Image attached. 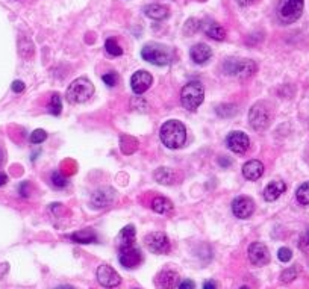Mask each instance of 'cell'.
<instances>
[{"label":"cell","mask_w":309,"mask_h":289,"mask_svg":"<svg viewBox=\"0 0 309 289\" xmlns=\"http://www.w3.org/2000/svg\"><path fill=\"white\" fill-rule=\"evenodd\" d=\"M11 88H12L14 92H23V91H25V83H23L21 81H14Z\"/></svg>","instance_id":"40"},{"label":"cell","mask_w":309,"mask_h":289,"mask_svg":"<svg viewBox=\"0 0 309 289\" xmlns=\"http://www.w3.org/2000/svg\"><path fill=\"white\" fill-rule=\"evenodd\" d=\"M226 75L246 79L256 71V64L250 59H229L224 62Z\"/></svg>","instance_id":"7"},{"label":"cell","mask_w":309,"mask_h":289,"mask_svg":"<svg viewBox=\"0 0 309 289\" xmlns=\"http://www.w3.org/2000/svg\"><path fill=\"white\" fill-rule=\"evenodd\" d=\"M120 149L125 155H132L138 149V141L133 136L123 135L120 139Z\"/></svg>","instance_id":"25"},{"label":"cell","mask_w":309,"mask_h":289,"mask_svg":"<svg viewBox=\"0 0 309 289\" xmlns=\"http://www.w3.org/2000/svg\"><path fill=\"white\" fill-rule=\"evenodd\" d=\"M135 238H136V230H135V226L129 224L126 227H123L120 230L117 236V243H118V247L120 248H126V247H132L133 243H135Z\"/></svg>","instance_id":"20"},{"label":"cell","mask_w":309,"mask_h":289,"mask_svg":"<svg viewBox=\"0 0 309 289\" xmlns=\"http://www.w3.org/2000/svg\"><path fill=\"white\" fill-rule=\"evenodd\" d=\"M155 179L162 185H172L175 182V174L170 168H159L155 173Z\"/></svg>","instance_id":"26"},{"label":"cell","mask_w":309,"mask_h":289,"mask_svg":"<svg viewBox=\"0 0 309 289\" xmlns=\"http://www.w3.org/2000/svg\"><path fill=\"white\" fill-rule=\"evenodd\" d=\"M236 2H238V5H241V6H247V5L253 3L255 0H236Z\"/></svg>","instance_id":"44"},{"label":"cell","mask_w":309,"mask_h":289,"mask_svg":"<svg viewBox=\"0 0 309 289\" xmlns=\"http://www.w3.org/2000/svg\"><path fill=\"white\" fill-rule=\"evenodd\" d=\"M152 209L158 213H170L173 210V203L165 197H155L152 202Z\"/></svg>","instance_id":"23"},{"label":"cell","mask_w":309,"mask_h":289,"mask_svg":"<svg viewBox=\"0 0 309 289\" xmlns=\"http://www.w3.org/2000/svg\"><path fill=\"white\" fill-rule=\"evenodd\" d=\"M236 112H238V109H236V105H232V103H229V105H220V106L217 108V114H219L221 118L232 117V115H235Z\"/></svg>","instance_id":"30"},{"label":"cell","mask_w":309,"mask_h":289,"mask_svg":"<svg viewBox=\"0 0 309 289\" xmlns=\"http://www.w3.org/2000/svg\"><path fill=\"white\" fill-rule=\"evenodd\" d=\"M177 289H196V283H194L193 280H183V282L177 286Z\"/></svg>","instance_id":"39"},{"label":"cell","mask_w":309,"mask_h":289,"mask_svg":"<svg viewBox=\"0 0 309 289\" xmlns=\"http://www.w3.org/2000/svg\"><path fill=\"white\" fill-rule=\"evenodd\" d=\"M8 182V176L5 173H0V186H3Z\"/></svg>","instance_id":"43"},{"label":"cell","mask_w":309,"mask_h":289,"mask_svg":"<svg viewBox=\"0 0 309 289\" xmlns=\"http://www.w3.org/2000/svg\"><path fill=\"white\" fill-rule=\"evenodd\" d=\"M105 50L111 55V56H120L123 53V49L120 47L114 38H108L106 42H105Z\"/></svg>","instance_id":"28"},{"label":"cell","mask_w":309,"mask_h":289,"mask_svg":"<svg viewBox=\"0 0 309 289\" xmlns=\"http://www.w3.org/2000/svg\"><path fill=\"white\" fill-rule=\"evenodd\" d=\"M205 32L209 38L217 40V41H223L226 38V31L221 25H219V23H211V25H208Z\"/></svg>","instance_id":"24"},{"label":"cell","mask_w":309,"mask_h":289,"mask_svg":"<svg viewBox=\"0 0 309 289\" xmlns=\"http://www.w3.org/2000/svg\"><path fill=\"white\" fill-rule=\"evenodd\" d=\"M219 162H220V165H221V166H227V165H232V161H230V159H227V161H226V159H224V156H221V158L219 159Z\"/></svg>","instance_id":"42"},{"label":"cell","mask_w":309,"mask_h":289,"mask_svg":"<svg viewBox=\"0 0 309 289\" xmlns=\"http://www.w3.org/2000/svg\"><path fill=\"white\" fill-rule=\"evenodd\" d=\"M144 14L149 17V18H153V20H164L169 17V9L162 6V5H149L144 8Z\"/></svg>","instance_id":"22"},{"label":"cell","mask_w":309,"mask_h":289,"mask_svg":"<svg viewBox=\"0 0 309 289\" xmlns=\"http://www.w3.org/2000/svg\"><path fill=\"white\" fill-rule=\"evenodd\" d=\"M203 289H217V283L214 280H208L203 283Z\"/></svg>","instance_id":"41"},{"label":"cell","mask_w":309,"mask_h":289,"mask_svg":"<svg viewBox=\"0 0 309 289\" xmlns=\"http://www.w3.org/2000/svg\"><path fill=\"white\" fill-rule=\"evenodd\" d=\"M189 55H191V59L196 64H205L206 61L211 59L212 50H211V47L208 44L199 42V44H196V45L191 47V52H189Z\"/></svg>","instance_id":"18"},{"label":"cell","mask_w":309,"mask_h":289,"mask_svg":"<svg viewBox=\"0 0 309 289\" xmlns=\"http://www.w3.org/2000/svg\"><path fill=\"white\" fill-rule=\"evenodd\" d=\"M18 192H20V196H23V197H29L31 183L29 182H21V185L18 186Z\"/></svg>","instance_id":"38"},{"label":"cell","mask_w":309,"mask_h":289,"mask_svg":"<svg viewBox=\"0 0 309 289\" xmlns=\"http://www.w3.org/2000/svg\"><path fill=\"white\" fill-rule=\"evenodd\" d=\"M285 191H287V185H285V182H282V180H273L264 189V199L267 202H274V200H277L283 194Z\"/></svg>","instance_id":"19"},{"label":"cell","mask_w":309,"mask_h":289,"mask_svg":"<svg viewBox=\"0 0 309 289\" xmlns=\"http://www.w3.org/2000/svg\"><path fill=\"white\" fill-rule=\"evenodd\" d=\"M114 199H115V191L114 189H111V188H100V189H97L92 194L91 205H92V207H96V209H102V207L109 206L114 202Z\"/></svg>","instance_id":"15"},{"label":"cell","mask_w":309,"mask_h":289,"mask_svg":"<svg viewBox=\"0 0 309 289\" xmlns=\"http://www.w3.org/2000/svg\"><path fill=\"white\" fill-rule=\"evenodd\" d=\"M45 138H47V133L43 129H37L31 133V142L32 144H41V142L45 141Z\"/></svg>","instance_id":"36"},{"label":"cell","mask_w":309,"mask_h":289,"mask_svg":"<svg viewBox=\"0 0 309 289\" xmlns=\"http://www.w3.org/2000/svg\"><path fill=\"white\" fill-rule=\"evenodd\" d=\"M2 162H3V153H2V150H0V165H2Z\"/></svg>","instance_id":"46"},{"label":"cell","mask_w":309,"mask_h":289,"mask_svg":"<svg viewBox=\"0 0 309 289\" xmlns=\"http://www.w3.org/2000/svg\"><path fill=\"white\" fill-rule=\"evenodd\" d=\"M247 256L255 267H264L270 262V251L263 243H252L247 248Z\"/></svg>","instance_id":"10"},{"label":"cell","mask_w":309,"mask_h":289,"mask_svg":"<svg viewBox=\"0 0 309 289\" xmlns=\"http://www.w3.org/2000/svg\"><path fill=\"white\" fill-rule=\"evenodd\" d=\"M92 94H94L92 83L87 78H79L70 83V86L67 88V92H65V97L70 103L78 105V103L87 102Z\"/></svg>","instance_id":"3"},{"label":"cell","mask_w":309,"mask_h":289,"mask_svg":"<svg viewBox=\"0 0 309 289\" xmlns=\"http://www.w3.org/2000/svg\"><path fill=\"white\" fill-rule=\"evenodd\" d=\"M296 197H297V202L303 206H308L309 205V182H305L302 183L297 191H296Z\"/></svg>","instance_id":"27"},{"label":"cell","mask_w":309,"mask_h":289,"mask_svg":"<svg viewBox=\"0 0 309 289\" xmlns=\"http://www.w3.org/2000/svg\"><path fill=\"white\" fill-rule=\"evenodd\" d=\"M232 212L236 218L246 220V218H249V216H252V213L255 212V202L246 196L236 197L232 202Z\"/></svg>","instance_id":"12"},{"label":"cell","mask_w":309,"mask_h":289,"mask_svg":"<svg viewBox=\"0 0 309 289\" xmlns=\"http://www.w3.org/2000/svg\"><path fill=\"white\" fill-rule=\"evenodd\" d=\"M299 248H300L303 253L309 254V229L300 236V239H299Z\"/></svg>","instance_id":"35"},{"label":"cell","mask_w":309,"mask_h":289,"mask_svg":"<svg viewBox=\"0 0 309 289\" xmlns=\"http://www.w3.org/2000/svg\"><path fill=\"white\" fill-rule=\"evenodd\" d=\"M303 5H305L303 0H280L277 15L283 23L290 25V23H294L296 20L300 18Z\"/></svg>","instance_id":"6"},{"label":"cell","mask_w":309,"mask_h":289,"mask_svg":"<svg viewBox=\"0 0 309 289\" xmlns=\"http://www.w3.org/2000/svg\"><path fill=\"white\" fill-rule=\"evenodd\" d=\"M271 108L265 102H258L249 112V122L255 130H265L271 123Z\"/></svg>","instance_id":"5"},{"label":"cell","mask_w":309,"mask_h":289,"mask_svg":"<svg viewBox=\"0 0 309 289\" xmlns=\"http://www.w3.org/2000/svg\"><path fill=\"white\" fill-rule=\"evenodd\" d=\"M203 97H205L203 85L199 81H191L182 88L180 103L188 111H196L203 103Z\"/></svg>","instance_id":"2"},{"label":"cell","mask_w":309,"mask_h":289,"mask_svg":"<svg viewBox=\"0 0 309 289\" xmlns=\"http://www.w3.org/2000/svg\"><path fill=\"white\" fill-rule=\"evenodd\" d=\"M144 244L149 251L155 254H167L170 251V239L164 232H152L144 238Z\"/></svg>","instance_id":"8"},{"label":"cell","mask_w":309,"mask_h":289,"mask_svg":"<svg viewBox=\"0 0 309 289\" xmlns=\"http://www.w3.org/2000/svg\"><path fill=\"white\" fill-rule=\"evenodd\" d=\"M70 239L75 241L78 244H92L97 241V235L92 229H84V230H78L75 233H71Z\"/></svg>","instance_id":"21"},{"label":"cell","mask_w":309,"mask_h":289,"mask_svg":"<svg viewBox=\"0 0 309 289\" xmlns=\"http://www.w3.org/2000/svg\"><path fill=\"white\" fill-rule=\"evenodd\" d=\"M97 282L103 286V288H117L122 283V277L118 274L111 265H100L97 268Z\"/></svg>","instance_id":"11"},{"label":"cell","mask_w":309,"mask_h":289,"mask_svg":"<svg viewBox=\"0 0 309 289\" xmlns=\"http://www.w3.org/2000/svg\"><path fill=\"white\" fill-rule=\"evenodd\" d=\"M277 257H279L280 262H288V260H291V257H293V251H291L290 248H287V247H282V248H279V251H277Z\"/></svg>","instance_id":"37"},{"label":"cell","mask_w":309,"mask_h":289,"mask_svg":"<svg viewBox=\"0 0 309 289\" xmlns=\"http://www.w3.org/2000/svg\"><path fill=\"white\" fill-rule=\"evenodd\" d=\"M61 111H62V102H61L59 94H52L50 102H49V112L52 115H59Z\"/></svg>","instance_id":"29"},{"label":"cell","mask_w":309,"mask_h":289,"mask_svg":"<svg viewBox=\"0 0 309 289\" xmlns=\"http://www.w3.org/2000/svg\"><path fill=\"white\" fill-rule=\"evenodd\" d=\"M50 179H52V183L55 188H65L68 185V179L61 171H53Z\"/></svg>","instance_id":"32"},{"label":"cell","mask_w":309,"mask_h":289,"mask_svg":"<svg viewBox=\"0 0 309 289\" xmlns=\"http://www.w3.org/2000/svg\"><path fill=\"white\" fill-rule=\"evenodd\" d=\"M56 289H75L73 286H68V285H62V286H58Z\"/></svg>","instance_id":"45"},{"label":"cell","mask_w":309,"mask_h":289,"mask_svg":"<svg viewBox=\"0 0 309 289\" xmlns=\"http://www.w3.org/2000/svg\"><path fill=\"white\" fill-rule=\"evenodd\" d=\"M263 174H264V164L261 161L252 159L243 165V176L247 180H258Z\"/></svg>","instance_id":"17"},{"label":"cell","mask_w":309,"mask_h":289,"mask_svg":"<svg viewBox=\"0 0 309 289\" xmlns=\"http://www.w3.org/2000/svg\"><path fill=\"white\" fill-rule=\"evenodd\" d=\"M152 82H153V78L149 71L139 70L131 78V88L135 94H142L150 88Z\"/></svg>","instance_id":"14"},{"label":"cell","mask_w":309,"mask_h":289,"mask_svg":"<svg viewBox=\"0 0 309 289\" xmlns=\"http://www.w3.org/2000/svg\"><path fill=\"white\" fill-rule=\"evenodd\" d=\"M241 289H249V288H247V286H243V288H241Z\"/></svg>","instance_id":"47"},{"label":"cell","mask_w":309,"mask_h":289,"mask_svg":"<svg viewBox=\"0 0 309 289\" xmlns=\"http://www.w3.org/2000/svg\"><path fill=\"white\" fill-rule=\"evenodd\" d=\"M226 144L229 150H232L233 153L236 155H243L249 150L250 147V139L249 136L244 133V132H240V130H233L227 135L226 138Z\"/></svg>","instance_id":"9"},{"label":"cell","mask_w":309,"mask_h":289,"mask_svg":"<svg viewBox=\"0 0 309 289\" xmlns=\"http://www.w3.org/2000/svg\"><path fill=\"white\" fill-rule=\"evenodd\" d=\"M102 81L108 85V86H115L117 85V82H118V75L115 73V71H108V73H105L103 76H102Z\"/></svg>","instance_id":"34"},{"label":"cell","mask_w":309,"mask_h":289,"mask_svg":"<svg viewBox=\"0 0 309 289\" xmlns=\"http://www.w3.org/2000/svg\"><path fill=\"white\" fill-rule=\"evenodd\" d=\"M141 56L155 65H169L173 61V52L162 44H146L141 50Z\"/></svg>","instance_id":"4"},{"label":"cell","mask_w":309,"mask_h":289,"mask_svg":"<svg viewBox=\"0 0 309 289\" xmlns=\"http://www.w3.org/2000/svg\"><path fill=\"white\" fill-rule=\"evenodd\" d=\"M156 285L161 289H175L179 285V274L172 268H165L158 273Z\"/></svg>","instance_id":"16"},{"label":"cell","mask_w":309,"mask_h":289,"mask_svg":"<svg viewBox=\"0 0 309 289\" xmlns=\"http://www.w3.org/2000/svg\"><path fill=\"white\" fill-rule=\"evenodd\" d=\"M159 136L165 147L179 149L186 141V129L177 120H169L161 126Z\"/></svg>","instance_id":"1"},{"label":"cell","mask_w":309,"mask_h":289,"mask_svg":"<svg viewBox=\"0 0 309 289\" xmlns=\"http://www.w3.org/2000/svg\"><path fill=\"white\" fill-rule=\"evenodd\" d=\"M297 274H299V271H297L296 267L287 268L285 271H282V274H280V282L282 283H291L294 279H297Z\"/></svg>","instance_id":"31"},{"label":"cell","mask_w":309,"mask_h":289,"mask_svg":"<svg viewBox=\"0 0 309 289\" xmlns=\"http://www.w3.org/2000/svg\"><path fill=\"white\" fill-rule=\"evenodd\" d=\"M133 289H138V288H133Z\"/></svg>","instance_id":"48"},{"label":"cell","mask_w":309,"mask_h":289,"mask_svg":"<svg viewBox=\"0 0 309 289\" xmlns=\"http://www.w3.org/2000/svg\"><path fill=\"white\" fill-rule=\"evenodd\" d=\"M118 260H120L122 267H125V268H136L142 262V254H141L139 248L132 246V247H126V248H120Z\"/></svg>","instance_id":"13"},{"label":"cell","mask_w":309,"mask_h":289,"mask_svg":"<svg viewBox=\"0 0 309 289\" xmlns=\"http://www.w3.org/2000/svg\"><path fill=\"white\" fill-rule=\"evenodd\" d=\"M200 29V21L197 18H191V20H188L186 21V25H185V34L186 35H194L197 31Z\"/></svg>","instance_id":"33"}]
</instances>
